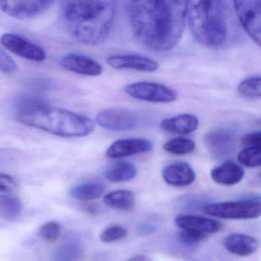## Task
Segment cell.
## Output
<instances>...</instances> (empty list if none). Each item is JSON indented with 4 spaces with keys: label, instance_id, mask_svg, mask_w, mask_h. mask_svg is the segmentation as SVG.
I'll list each match as a JSON object with an SVG mask.
<instances>
[{
    "label": "cell",
    "instance_id": "obj_1",
    "mask_svg": "<svg viewBox=\"0 0 261 261\" xmlns=\"http://www.w3.org/2000/svg\"><path fill=\"white\" fill-rule=\"evenodd\" d=\"M187 7V1L128 3L127 14L134 37L149 51H170L182 36Z\"/></svg>",
    "mask_w": 261,
    "mask_h": 261
},
{
    "label": "cell",
    "instance_id": "obj_2",
    "mask_svg": "<svg viewBox=\"0 0 261 261\" xmlns=\"http://www.w3.org/2000/svg\"><path fill=\"white\" fill-rule=\"evenodd\" d=\"M116 13L113 1H68L62 15L67 28L79 42L87 45L105 42L112 28Z\"/></svg>",
    "mask_w": 261,
    "mask_h": 261
},
{
    "label": "cell",
    "instance_id": "obj_3",
    "mask_svg": "<svg viewBox=\"0 0 261 261\" xmlns=\"http://www.w3.org/2000/svg\"><path fill=\"white\" fill-rule=\"evenodd\" d=\"M16 119L25 126L62 137H86L95 128V123L88 117L48 106L35 98L19 102Z\"/></svg>",
    "mask_w": 261,
    "mask_h": 261
},
{
    "label": "cell",
    "instance_id": "obj_4",
    "mask_svg": "<svg viewBox=\"0 0 261 261\" xmlns=\"http://www.w3.org/2000/svg\"><path fill=\"white\" fill-rule=\"evenodd\" d=\"M230 9L227 1L188 2V22L195 40L210 48L227 43L230 30Z\"/></svg>",
    "mask_w": 261,
    "mask_h": 261
},
{
    "label": "cell",
    "instance_id": "obj_5",
    "mask_svg": "<svg viewBox=\"0 0 261 261\" xmlns=\"http://www.w3.org/2000/svg\"><path fill=\"white\" fill-rule=\"evenodd\" d=\"M204 212L211 216L224 219H253L260 215L259 200L247 199L208 204Z\"/></svg>",
    "mask_w": 261,
    "mask_h": 261
},
{
    "label": "cell",
    "instance_id": "obj_6",
    "mask_svg": "<svg viewBox=\"0 0 261 261\" xmlns=\"http://www.w3.org/2000/svg\"><path fill=\"white\" fill-rule=\"evenodd\" d=\"M124 91L133 98L150 103H172L177 99L175 90L155 82H136L126 85Z\"/></svg>",
    "mask_w": 261,
    "mask_h": 261
},
{
    "label": "cell",
    "instance_id": "obj_7",
    "mask_svg": "<svg viewBox=\"0 0 261 261\" xmlns=\"http://www.w3.org/2000/svg\"><path fill=\"white\" fill-rule=\"evenodd\" d=\"M233 10L246 33L257 45H260V1H233Z\"/></svg>",
    "mask_w": 261,
    "mask_h": 261
},
{
    "label": "cell",
    "instance_id": "obj_8",
    "mask_svg": "<svg viewBox=\"0 0 261 261\" xmlns=\"http://www.w3.org/2000/svg\"><path fill=\"white\" fill-rule=\"evenodd\" d=\"M97 124L108 130H130L137 127L138 117L135 113L123 108H110L103 110L97 114Z\"/></svg>",
    "mask_w": 261,
    "mask_h": 261
},
{
    "label": "cell",
    "instance_id": "obj_9",
    "mask_svg": "<svg viewBox=\"0 0 261 261\" xmlns=\"http://www.w3.org/2000/svg\"><path fill=\"white\" fill-rule=\"evenodd\" d=\"M53 1L33 0V1H0V9L6 14L15 19H33L43 14L53 5Z\"/></svg>",
    "mask_w": 261,
    "mask_h": 261
},
{
    "label": "cell",
    "instance_id": "obj_10",
    "mask_svg": "<svg viewBox=\"0 0 261 261\" xmlns=\"http://www.w3.org/2000/svg\"><path fill=\"white\" fill-rule=\"evenodd\" d=\"M0 42L13 54L27 60L42 62L46 59L47 54L43 48L18 35L5 33L0 38Z\"/></svg>",
    "mask_w": 261,
    "mask_h": 261
},
{
    "label": "cell",
    "instance_id": "obj_11",
    "mask_svg": "<svg viewBox=\"0 0 261 261\" xmlns=\"http://www.w3.org/2000/svg\"><path fill=\"white\" fill-rule=\"evenodd\" d=\"M204 143L214 156L224 158L234 150L237 143L236 134L230 128H217L205 134Z\"/></svg>",
    "mask_w": 261,
    "mask_h": 261
},
{
    "label": "cell",
    "instance_id": "obj_12",
    "mask_svg": "<svg viewBox=\"0 0 261 261\" xmlns=\"http://www.w3.org/2000/svg\"><path fill=\"white\" fill-rule=\"evenodd\" d=\"M153 148L152 142L146 139H121L114 142L108 147L107 156L111 159L125 158L150 152Z\"/></svg>",
    "mask_w": 261,
    "mask_h": 261
},
{
    "label": "cell",
    "instance_id": "obj_13",
    "mask_svg": "<svg viewBox=\"0 0 261 261\" xmlns=\"http://www.w3.org/2000/svg\"><path fill=\"white\" fill-rule=\"evenodd\" d=\"M107 63L116 70H133L140 72H155L160 67L155 61L137 55L110 56L107 59Z\"/></svg>",
    "mask_w": 261,
    "mask_h": 261
},
{
    "label": "cell",
    "instance_id": "obj_14",
    "mask_svg": "<svg viewBox=\"0 0 261 261\" xmlns=\"http://www.w3.org/2000/svg\"><path fill=\"white\" fill-rule=\"evenodd\" d=\"M60 65L67 71L89 77H97L103 73L100 63L83 55H67L61 59Z\"/></svg>",
    "mask_w": 261,
    "mask_h": 261
},
{
    "label": "cell",
    "instance_id": "obj_15",
    "mask_svg": "<svg viewBox=\"0 0 261 261\" xmlns=\"http://www.w3.org/2000/svg\"><path fill=\"white\" fill-rule=\"evenodd\" d=\"M175 223L181 230H192L204 235L217 233L223 227L222 224L216 220L195 215H178Z\"/></svg>",
    "mask_w": 261,
    "mask_h": 261
},
{
    "label": "cell",
    "instance_id": "obj_16",
    "mask_svg": "<svg viewBox=\"0 0 261 261\" xmlns=\"http://www.w3.org/2000/svg\"><path fill=\"white\" fill-rule=\"evenodd\" d=\"M163 178L170 186L183 187L195 181V173L188 163L176 162L168 165L163 169Z\"/></svg>",
    "mask_w": 261,
    "mask_h": 261
},
{
    "label": "cell",
    "instance_id": "obj_17",
    "mask_svg": "<svg viewBox=\"0 0 261 261\" xmlns=\"http://www.w3.org/2000/svg\"><path fill=\"white\" fill-rule=\"evenodd\" d=\"M224 245L230 253L245 256L253 254L259 247L256 238L244 233H232L224 239Z\"/></svg>",
    "mask_w": 261,
    "mask_h": 261
},
{
    "label": "cell",
    "instance_id": "obj_18",
    "mask_svg": "<svg viewBox=\"0 0 261 261\" xmlns=\"http://www.w3.org/2000/svg\"><path fill=\"white\" fill-rule=\"evenodd\" d=\"M198 119L190 114H183L171 118L165 119L161 122V128L166 132L177 135H188L196 130Z\"/></svg>",
    "mask_w": 261,
    "mask_h": 261
},
{
    "label": "cell",
    "instance_id": "obj_19",
    "mask_svg": "<svg viewBox=\"0 0 261 261\" xmlns=\"http://www.w3.org/2000/svg\"><path fill=\"white\" fill-rule=\"evenodd\" d=\"M243 168L234 162L227 161L212 169L211 177L217 184L233 186L244 178Z\"/></svg>",
    "mask_w": 261,
    "mask_h": 261
},
{
    "label": "cell",
    "instance_id": "obj_20",
    "mask_svg": "<svg viewBox=\"0 0 261 261\" xmlns=\"http://www.w3.org/2000/svg\"><path fill=\"white\" fill-rule=\"evenodd\" d=\"M137 174V169L135 165L128 162H120L107 169L105 177L112 182L118 183L134 179Z\"/></svg>",
    "mask_w": 261,
    "mask_h": 261
},
{
    "label": "cell",
    "instance_id": "obj_21",
    "mask_svg": "<svg viewBox=\"0 0 261 261\" xmlns=\"http://www.w3.org/2000/svg\"><path fill=\"white\" fill-rule=\"evenodd\" d=\"M107 205L117 210L129 211L135 206L136 198L134 192L128 190H117L107 194L103 198Z\"/></svg>",
    "mask_w": 261,
    "mask_h": 261
},
{
    "label": "cell",
    "instance_id": "obj_22",
    "mask_svg": "<svg viewBox=\"0 0 261 261\" xmlns=\"http://www.w3.org/2000/svg\"><path fill=\"white\" fill-rule=\"evenodd\" d=\"M22 201L17 197L0 195V217L9 221H14L22 215Z\"/></svg>",
    "mask_w": 261,
    "mask_h": 261
},
{
    "label": "cell",
    "instance_id": "obj_23",
    "mask_svg": "<svg viewBox=\"0 0 261 261\" xmlns=\"http://www.w3.org/2000/svg\"><path fill=\"white\" fill-rule=\"evenodd\" d=\"M105 186L98 183H88L73 188L70 191L71 198L79 201H88L97 199L102 196L105 192Z\"/></svg>",
    "mask_w": 261,
    "mask_h": 261
},
{
    "label": "cell",
    "instance_id": "obj_24",
    "mask_svg": "<svg viewBox=\"0 0 261 261\" xmlns=\"http://www.w3.org/2000/svg\"><path fill=\"white\" fill-rule=\"evenodd\" d=\"M195 148L196 144L193 140L181 137L171 139L163 146V149L166 152L176 155L192 153L195 151Z\"/></svg>",
    "mask_w": 261,
    "mask_h": 261
},
{
    "label": "cell",
    "instance_id": "obj_25",
    "mask_svg": "<svg viewBox=\"0 0 261 261\" xmlns=\"http://www.w3.org/2000/svg\"><path fill=\"white\" fill-rule=\"evenodd\" d=\"M261 79L259 75L251 76L241 82L238 85V92L243 97L248 98H259L261 94Z\"/></svg>",
    "mask_w": 261,
    "mask_h": 261
},
{
    "label": "cell",
    "instance_id": "obj_26",
    "mask_svg": "<svg viewBox=\"0 0 261 261\" xmlns=\"http://www.w3.org/2000/svg\"><path fill=\"white\" fill-rule=\"evenodd\" d=\"M238 160L247 167H259L261 163L260 146L244 148L238 153Z\"/></svg>",
    "mask_w": 261,
    "mask_h": 261
},
{
    "label": "cell",
    "instance_id": "obj_27",
    "mask_svg": "<svg viewBox=\"0 0 261 261\" xmlns=\"http://www.w3.org/2000/svg\"><path fill=\"white\" fill-rule=\"evenodd\" d=\"M62 233V227L56 221L45 223L39 230V235L44 241L54 242L60 238Z\"/></svg>",
    "mask_w": 261,
    "mask_h": 261
},
{
    "label": "cell",
    "instance_id": "obj_28",
    "mask_svg": "<svg viewBox=\"0 0 261 261\" xmlns=\"http://www.w3.org/2000/svg\"><path fill=\"white\" fill-rule=\"evenodd\" d=\"M127 231L120 225H112L105 229L100 235V241L105 243L115 242L126 238Z\"/></svg>",
    "mask_w": 261,
    "mask_h": 261
},
{
    "label": "cell",
    "instance_id": "obj_29",
    "mask_svg": "<svg viewBox=\"0 0 261 261\" xmlns=\"http://www.w3.org/2000/svg\"><path fill=\"white\" fill-rule=\"evenodd\" d=\"M207 235L192 230H181L178 233V240L186 245H195L205 239Z\"/></svg>",
    "mask_w": 261,
    "mask_h": 261
},
{
    "label": "cell",
    "instance_id": "obj_30",
    "mask_svg": "<svg viewBox=\"0 0 261 261\" xmlns=\"http://www.w3.org/2000/svg\"><path fill=\"white\" fill-rule=\"evenodd\" d=\"M17 65L13 59L0 48V72L4 74H13L17 71Z\"/></svg>",
    "mask_w": 261,
    "mask_h": 261
},
{
    "label": "cell",
    "instance_id": "obj_31",
    "mask_svg": "<svg viewBox=\"0 0 261 261\" xmlns=\"http://www.w3.org/2000/svg\"><path fill=\"white\" fill-rule=\"evenodd\" d=\"M17 187L16 179L8 174L0 172V192H10Z\"/></svg>",
    "mask_w": 261,
    "mask_h": 261
},
{
    "label": "cell",
    "instance_id": "obj_32",
    "mask_svg": "<svg viewBox=\"0 0 261 261\" xmlns=\"http://www.w3.org/2000/svg\"><path fill=\"white\" fill-rule=\"evenodd\" d=\"M241 143L247 147L260 146L261 134L259 131L246 134L241 140Z\"/></svg>",
    "mask_w": 261,
    "mask_h": 261
},
{
    "label": "cell",
    "instance_id": "obj_33",
    "mask_svg": "<svg viewBox=\"0 0 261 261\" xmlns=\"http://www.w3.org/2000/svg\"><path fill=\"white\" fill-rule=\"evenodd\" d=\"M127 261H153L149 256L146 255H137V256H133L130 259H128Z\"/></svg>",
    "mask_w": 261,
    "mask_h": 261
},
{
    "label": "cell",
    "instance_id": "obj_34",
    "mask_svg": "<svg viewBox=\"0 0 261 261\" xmlns=\"http://www.w3.org/2000/svg\"><path fill=\"white\" fill-rule=\"evenodd\" d=\"M154 227L152 225H150V224H143L141 227H140V231L143 232V233H146V231L149 232V233H151L152 230H154Z\"/></svg>",
    "mask_w": 261,
    "mask_h": 261
}]
</instances>
